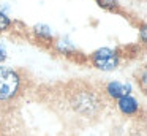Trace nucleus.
Segmentation results:
<instances>
[{
	"instance_id": "nucleus-9",
	"label": "nucleus",
	"mask_w": 147,
	"mask_h": 136,
	"mask_svg": "<svg viewBox=\"0 0 147 136\" xmlns=\"http://www.w3.org/2000/svg\"><path fill=\"white\" fill-rule=\"evenodd\" d=\"M7 60V49H5V46L2 43H0V65Z\"/></svg>"
},
{
	"instance_id": "nucleus-8",
	"label": "nucleus",
	"mask_w": 147,
	"mask_h": 136,
	"mask_svg": "<svg viewBox=\"0 0 147 136\" xmlns=\"http://www.w3.org/2000/svg\"><path fill=\"white\" fill-rule=\"evenodd\" d=\"M141 81V90L142 93H146V85H147V81H146V68L141 70V79H138V82Z\"/></svg>"
},
{
	"instance_id": "nucleus-7",
	"label": "nucleus",
	"mask_w": 147,
	"mask_h": 136,
	"mask_svg": "<svg viewBox=\"0 0 147 136\" xmlns=\"http://www.w3.org/2000/svg\"><path fill=\"white\" fill-rule=\"evenodd\" d=\"M14 25H16V22L11 21V19L8 18L3 11H0V35L13 32L14 30Z\"/></svg>"
},
{
	"instance_id": "nucleus-3",
	"label": "nucleus",
	"mask_w": 147,
	"mask_h": 136,
	"mask_svg": "<svg viewBox=\"0 0 147 136\" xmlns=\"http://www.w3.org/2000/svg\"><path fill=\"white\" fill-rule=\"evenodd\" d=\"M26 73L19 68L0 65V106L14 104L27 92Z\"/></svg>"
},
{
	"instance_id": "nucleus-2",
	"label": "nucleus",
	"mask_w": 147,
	"mask_h": 136,
	"mask_svg": "<svg viewBox=\"0 0 147 136\" xmlns=\"http://www.w3.org/2000/svg\"><path fill=\"white\" fill-rule=\"evenodd\" d=\"M139 44H128L117 47H100L87 55V62L96 70L101 71H114L125 60H133L139 57Z\"/></svg>"
},
{
	"instance_id": "nucleus-1",
	"label": "nucleus",
	"mask_w": 147,
	"mask_h": 136,
	"mask_svg": "<svg viewBox=\"0 0 147 136\" xmlns=\"http://www.w3.org/2000/svg\"><path fill=\"white\" fill-rule=\"evenodd\" d=\"M65 98L70 109L81 117H96L105 104V97L100 89L81 81L68 82L65 87Z\"/></svg>"
},
{
	"instance_id": "nucleus-6",
	"label": "nucleus",
	"mask_w": 147,
	"mask_h": 136,
	"mask_svg": "<svg viewBox=\"0 0 147 136\" xmlns=\"http://www.w3.org/2000/svg\"><path fill=\"white\" fill-rule=\"evenodd\" d=\"M95 3L100 6V8L106 9V11L114 13V14H120L122 18H128L131 21V16L128 14V11L123 8V6L119 3V0H95Z\"/></svg>"
},
{
	"instance_id": "nucleus-4",
	"label": "nucleus",
	"mask_w": 147,
	"mask_h": 136,
	"mask_svg": "<svg viewBox=\"0 0 147 136\" xmlns=\"http://www.w3.org/2000/svg\"><path fill=\"white\" fill-rule=\"evenodd\" d=\"M100 92H101L103 97H108L109 100L117 101L122 97L131 95V85L128 82H122V81H109L101 85Z\"/></svg>"
},
{
	"instance_id": "nucleus-5",
	"label": "nucleus",
	"mask_w": 147,
	"mask_h": 136,
	"mask_svg": "<svg viewBox=\"0 0 147 136\" xmlns=\"http://www.w3.org/2000/svg\"><path fill=\"white\" fill-rule=\"evenodd\" d=\"M117 109L120 111L123 116L128 117H134L139 114L141 111V104L133 95H127V97H122L117 100Z\"/></svg>"
}]
</instances>
